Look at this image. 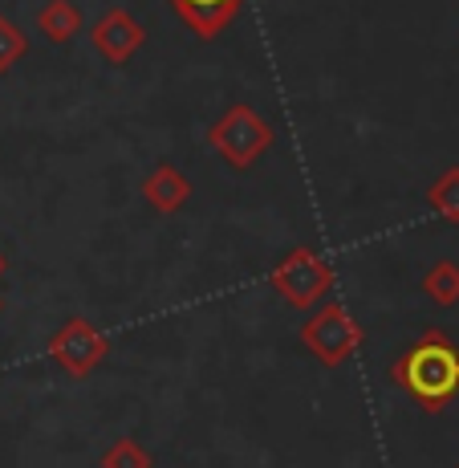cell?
<instances>
[{
  "instance_id": "7",
  "label": "cell",
  "mask_w": 459,
  "mask_h": 468,
  "mask_svg": "<svg viewBox=\"0 0 459 468\" xmlns=\"http://www.w3.org/2000/svg\"><path fill=\"white\" fill-rule=\"evenodd\" d=\"M167 5L175 8L179 21H183L200 41H215L232 21H236L245 0H167Z\"/></svg>"
},
{
  "instance_id": "14",
  "label": "cell",
  "mask_w": 459,
  "mask_h": 468,
  "mask_svg": "<svg viewBox=\"0 0 459 468\" xmlns=\"http://www.w3.org/2000/svg\"><path fill=\"white\" fill-rule=\"evenodd\" d=\"M5 273H8V257L0 253V282H5Z\"/></svg>"
},
{
  "instance_id": "16",
  "label": "cell",
  "mask_w": 459,
  "mask_h": 468,
  "mask_svg": "<svg viewBox=\"0 0 459 468\" xmlns=\"http://www.w3.org/2000/svg\"><path fill=\"white\" fill-rule=\"evenodd\" d=\"M455 468H459V464H455Z\"/></svg>"
},
{
  "instance_id": "15",
  "label": "cell",
  "mask_w": 459,
  "mask_h": 468,
  "mask_svg": "<svg viewBox=\"0 0 459 468\" xmlns=\"http://www.w3.org/2000/svg\"><path fill=\"white\" fill-rule=\"evenodd\" d=\"M0 310H5V302H0Z\"/></svg>"
},
{
  "instance_id": "13",
  "label": "cell",
  "mask_w": 459,
  "mask_h": 468,
  "mask_svg": "<svg viewBox=\"0 0 459 468\" xmlns=\"http://www.w3.org/2000/svg\"><path fill=\"white\" fill-rule=\"evenodd\" d=\"M25 53H29V37H25V29L16 21H8V16H0V74H8Z\"/></svg>"
},
{
  "instance_id": "1",
  "label": "cell",
  "mask_w": 459,
  "mask_h": 468,
  "mask_svg": "<svg viewBox=\"0 0 459 468\" xmlns=\"http://www.w3.org/2000/svg\"><path fill=\"white\" fill-rule=\"evenodd\" d=\"M391 379L435 416L459 395V346L443 330H427L391 363Z\"/></svg>"
},
{
  "instance_id": "6",
  "label": "cell",
  "mask_w": 459,
  "mask_h": 468,
  "mask_svg": "<svg viewBox=\"0 0 459 468\" xmlns=\"http://www.w3.org/2000/svg\"><path fill=\"white\" fill-rule=\"evenodd\" d=\"M89 41H94V49L102 53V61L126 66V61L147 45V29H142L126 8H106V13L89 25Z\"/></svg>"
},
{
  "instance_id": "10",
  "label": "cell",
  "mask_w": 459,
  "mask_h": 468,
  "mask_svg": "<svg viewBox=\"0 0 459 468\" xmlns=\"http://www.w3.org/2000/svg\"><path fill=\"white\" fill-rule=\"evenodd\" d=\"M422 293L435 305H443V310L459 305V265L455 261H435V265L422 273Z\"/></svg>"
},
{
  "instance_id": "3",
  "label": "cell",
  "mask_w": 459,
  "mask_h": 468,
  "mask_svg": "<svg viewBox=\"0 0 459 468\" xmlns=\"http://www.w3.org/2000/svg\"><path fill=\"white\" fill-rule=\"evenodd\" d=\"M366 330L362 322H354V314L341 302H326L309 314V322H301V346L318 358L321 367H341L362 350Z\"/></svg>"
},
{
  "instance_id": "8",
  "label": "cell",
  "mask_w": 459,
  "mask_h": 468,
  "mask_svg": "<svg viewBox=\"0 0 459 468\" xmlns=\"http://www.w3.org/2000/svg\"><path fill=\"white\" fill-rule=\"evenodd\" d=\"M142 200L151 204L155 212H163V216H171V212H179L187 200H192V179L183 176L175 164H155L147 171V179H142Z\"/></svg>"
},
{
  "instance_id": "9",
  "label": "cell",
  "mask_w": 459,
  "mask_h": 468,
  "mask_svg": "<svg viewBox=\"0 0 459 468\" xmlns=\"http://www.w3.org/2000/svg\"><path fill=\"white\" fill-rule=\"evenodd\" d=\"M37 29H41V37H45V41H53V45H69V41L78 37V33L86 29L82 8H78L74 0H45L41 13H37Z\"/></svg>"
},
{
  "instance_id": "5",
  "label": "cell",
  "mask_w": 459,
  "mask_h": 468,
  "mask_svg": "<svg viewBox=\"0 0 459 468\" xmlns=\"http://www.w3.org/2000/svg\"><path fill=\"white\" fill-rule=\"evenodd\" d=\"M45 350H49V358L69 379H86V375H94L98 367H102V358L110 355V342H106V335L89 318L74 314L69 322H61V326L53 330Z\"/></svg>"
},
{
  "instance_id": "2",
  "label": "cell",
  "mask_w": 459,
  "mask_h": 468,
  "mask_svg": "<svg viewBox=\"0 0 459 468\" xmlns=\"http://www.w3.org/2000/svg\"><path fill=\"white\" fill-rule=\"evenodd\" d=\"M273 139H276V131L268 127V119H260L248 102L228 106V111L208 127V147L232 171H248L268 147H273Z\"/></svg>"
},
{
  "instance_id": "4",
  "label": "cell",
  "mask_w": 459,
  "mask_h": 468,
  "mask_svg": "<svg viewBox=\"0 0 459 468\" xmlns=\"http://www.w3.org/2000/svg\"><path fill=\"white\" fill-rule=\"evenodd\" d=\"M268 285L276 290V298L293 310H313L318 302L329 298L334 290V269L326 257H318L313 249H289L273 269H268Z\"/></svg>"
},
{
  "instance_id": "12",
  "label": "cell",
  "mask_w": 459,
  "mask_h": 468,
  "mask_svg": "<svg viewBox=\"0 0 459 468\" xmlns=\"http://www.w3.org/2000/svg\"><path fill=\"white\" fill-rule=\"evenodd\" d=\"M427 200H431V208L443 216V220L459 224V167H447L443 176H439L435 184H431Z\"/></svg>"
},
{
  "instance_id": "11",
  "label": "cell",
  "mask_w": 459,
  "mask_h": 468,
  "mask_svg": "<svg viewBox=\"0 0 459 468\" xmlns=\"http://www.w3.org/2000/svg\"><path fill=\"white\" fill-rule=\"evenodd\" d=\"M98 468H155V456H151L134 436H122L102 452Z\"/></svg>"
}]
</instances>
